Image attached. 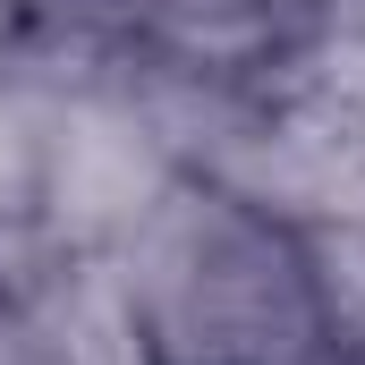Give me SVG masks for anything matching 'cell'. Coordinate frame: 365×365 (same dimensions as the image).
Returning <instances> with one entry per match:
<instances>
[{
	"label": "cell",
	"mask_w": 365,
	"mask_h": 365,
	"mask_svg": "<svg viewBox=\"0 0 365 365\" xmlns=\"http://www.w3.org/2000/svg\"><path fill=\"white\" fill-rule=\"evenodd\" d=\"M0 365H34V349H26V331L0 314Z\"/></svg>",
	"instance_id": "obj_8"
},
{
	"label": "cell",
	"mask_w": 365,
	"mask_h": 365,
	"mask_svg": "<svg viewBox=\"0 0 365 365\" xmlns=\"http://www.w3.org/2000/svg\"><path fill=\"white\" fill-rule=\"evenodd\" d=\"M43 102V170H34V221L77 247V255H119L162 195L187 179L170 136L153 128V110L136 102L128 68L86 77V86H51Z\"/></svg>",
	"instance_id": "obj_2"
},
{
	"label": "cell",
	"mask_w": 365,
	"mask_h": 365,
	"mask_svg": "<svg viewBox=\"0 0 365 365\" xmlns=\"http://www.w3.org/2000/svg\"><path fill=\"white\" fill-rule=\"evenodd\" d=\"M331 365H365V357H331Z\"/></svg>",
	"instance_id": "obj_10"
},
{
	"label": "cell",
	"mask_w": 365,
	"mask_h": 365,
	"mask_svg": "<svg viewBox=\"0 0 365 365\" xmlns=\"http://www.w3.org/2000/svg\"><path fill=\"white\" fill-rule=\"evenodd\" d=\"M110 264L136 297L153 365H331L297 238L195 170Z\"/></svg>",
	"instance_id": "obj_1"
},
{
	"label": "cell",
	"mask_w": 365,
	"mask_h": 365,
	"mask_svg": "<svg viewBox=\"0 0 365 365\" xmlns=\"http://www.w3.org/2000/svg\"><path fill=\"white\" fill-rule=\"evenodd\" d=\"M195 179H212L221 195L255 204L280 230L365 212V119L340 93H323L314 77L289 68V77L247 110V128H238Z\"/></svg>",
	"instance_id": "obj_3"
},
{
	"label": "cell",
	"mask_w": 365,
	"mask_h": 365,
	"mask_svg": "<svg viewBox=\"0 0 365 365\" xmlns=\"http://www.w3.org/2000/svg\"><path fill=\"white\" fill-rule=\"evenodd\" d=\"M289 238H297V272H306V297H314L323 349L331 357H365V212L306 221Z\"/></svg>",
	"instance_id": "obj_4"
},
{
	"label": "cell",
	"mask_w": 365,
	"mask_h": 365,
	"mask_svg": "<svg viewBox=\"0 0 365 365\" xmlns=\"http://www.w3.org/2000/svg\"><path fill=\"white\" fill-rule=\"evenodd\" d=\"M297 77H314L323 93H340L349 110L365 119V34H331V43H306Z\"/></svg>",
	"instance_id": "obj_6"
},
{
	"label": "cell",
	"mask_w": 365,
	"mask_h": 365,
	"mask_svg": "<svg viewBox=\"0 0 365 365\" xmlns=\"http://www.w3.org/2000/svg\"><path fill=\"white\" fill-rule=\"evenodd\" d=\"M34 170H43V102L26 77L0 68V221L34 212Z\"/></svg>",
	"instance_id": "obj_5"
},
{
	"label": "cell",
	"mask_w": 365,
	"mask_h": 365,
	"mask_svg": "<svg viewBox=\"0 0 365 365\" xmlns=\"http://www.w3.org/2000/svg\"><path fill=\"white\" fill-rule=\"evenodd\" d=\"M306 26H314V43H331V34H365V0H306Z\"/></svg>",
	"instance_id": "obj_7"
},
{
	"label": "cell",
	"mask_w": 365,
	"mask_h": 365,
	"mask_svg": "<svg viewBox=\"0 0 365 365\" xmlns=\"http://www.w3.org/2000/svg\"><path fill=\"white\" fill-rule=\"evenodd\" d=\"M128 9H136V17H145V9H162V0H128Z\"/></svg>",
	"instance_id": "obj_9"
}]
</instances>
